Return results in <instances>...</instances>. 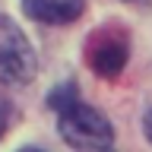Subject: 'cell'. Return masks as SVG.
<instances>
[{
  "instance_id": "cell-3",
  "label": "cell",
  "mask_w": 152,
  "mask_h": 152,
  "mask_svg": "<svg viewBox=\"0 0 152 152\" xmlns=\"http://www.w3.org/2000/svg\"><path fill=\"white\" fill-rule=\"evenodd\" d=\"M89 66L95 73H102L104 79H114L127 66V41L117 32H102L98 38H92L89 45Z\"/></svg>"
},
{
  "instance_id": "cell-4",
  "label": "cell",
  "mask_w": 152,
  "mask_h": 152,
  "mask_svg": "<svg viewBox=\"0 0 152 152\" xmlns=\"http://www.w3.org/2000/svg\"><path fill=\"white\" fill-rule=\"evenodd\" d=\"M86 0H22V10L35 22H51V26H64L73 22L83 13Z\"/></svg>"
},
{
  "instance_id": "cell-1",
  "label": "cell",
  "mask_w": 152,
  "mask_h": 152,
  "mask_svg": "<svg viewBox=\"0 0 152 152\" xmlns=\"http://www.w3.org/2000/svg\"><path fill=\"white\" fill-rule=\"evenodd\" d=\"M57 127H60V136L70 146H76L83 152H108V146L114 140L108 117L102 111L89 108L86 102H79V98L73 104H66L64 111H57Z\"/></svg>"
},
{
  "instance_id": "cell-5",
  "label": "cell",
  "mask_w": 152,
  "mask_h": 152,
  "mask_svg": "<svg viewBox=\"0 0 152 152\" xmlns=\"http://www.w3.org/2000/svg\"><path fill=\"white\" fill-rule=\"evenodd\" d=\"M7 124H10V108H7V102L0 98V136L7 133Z\"/></svg>"
},
{
  "instance_id": "cell-6",
  "label": "cell",
  "mask_w": 152,
  "mask_h": 152,
  "mask_svg": "<svg viewBox=\"0 0 152 152\" xmlns=\"http://www.w3.org/2000/svg\"><path fill=\"white\" fill-rule=\"evenodd\" d=\"M142 127H146V136H149V142H152V111L146 114V121H142Z\"/></svg>"
},
{
  "instance_id": "cell-2",
  "label": "cell",
  "mask_w": 152,
  "mask_h": 152,
  "mask_svg": "<svg viewBox=\"0 0 152 152\" xmlns=\"http://www.w3.org/2000/svg\"><path fill=\"white\" fill-rule=\"evenodd\" d=\"M35 76V51L13 19L0 16V83H28Z\"/></svg>"
},
{
  "instance_id": "cell-7",
  "label": "cell",
  "mask_w": 152,
  "mask_h": 152,
  "mask_svg": "<svg viewBox=\"0 0 152 152\" xmlns=\"http://www.w3.org/2000/svg\"><path fill=\"white\" fill-rule=\"evenodd\" d=\"M22 152H38V149H22Z\"/></svg>"
},
{
  "instance_id": "cell-8",
  "label": "cell",
  "mask_w": 152,
  "mask_h": 152,
  "mask_svg": "<svg viewBox=\"0 0 152 152\" xmlns=\"http://www.w3.org/2000/svg\"><path fill=\"white\" fill-rule=\"evenodd\" d=\"M108 152H111V149H108Z\"/></svg>"
}]
</instances>
